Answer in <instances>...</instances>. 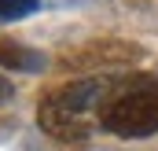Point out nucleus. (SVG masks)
Wrapping results in <instances>:
<instances>
[{"instance_id": "obj_1", "label": "nucleus", "mask_w": 158, "mask_h": 151, "mask_svg": "<svg viewBox=\"0 0 158 151\" xmlns=\"http://www.w3.org/2000/svg\"><path fill=\"white\" fill-rule=\"evenodd\" d=\"M121 77L114 74H92L81 77V81H70L63 88H52L37 107V122L40 129L63 144H81L92 136V125L103 118V107L107 100L114 96Z\"/></svg>"}, {"instance_id": "obj_2", "label": "nucleus", "mask_w": 158, "mask_h": 151, "mask_svg": "<svg viewBox=\"0 0 158 151\" xmlns=\"http://www.w3.org/2000/svg\"><path fill=\"white\" fill-rule=\"evenodd\" d=\"M99 125L125 140H140V136L158 133V81L151 74L121 77L114 96L103 107Z\"/></svg>"}, {"instance_id": "obj_3", "label": "nucleus", "mask_w": 158, "mask_h": 151, "mask_svg": "<svg viewBox=\"0 0 158 151\" xmlns=\"http://www.w3.org/2000/svg\"><path fill=\"white\" fill-rule=\"evenodd\" d=\"M0 67H11V70H40L44 67V55L33 52V48H22V44L4 41L0 44Z\"/></svg>"}, {"instance_id": "obj_4", "label": "nucleus", "mask_w": 158, "mask_h": 151, "mask_svg": "<svg viewBox=\"0 0 158 151\" xmlns=\"http://www.w3.org/2000/svg\"><path fill=\"white\" fill-rule=\"evenodd\" d=\"M40 0H0V22H19L26 15H33Z\"/></svg>"}, {"instance_id": "obj_5", "label": "nucleus", "mask_w": 158, "mask_h": 151, "mask_svg": "<svg viewBox=\"0 0 158 151\" xmlns=\"http://www.w3.org/2000/svg\"><path fill=\"white\" fill-rule=\"evenodd\" d=\"M11 96H15V88H11V81H7V77L0 74V103H7Z\"/></svg>"}]
</instances>
